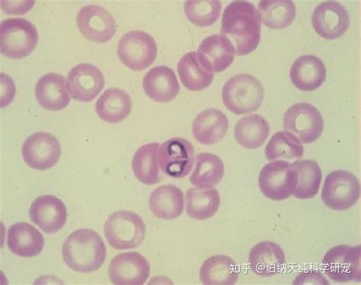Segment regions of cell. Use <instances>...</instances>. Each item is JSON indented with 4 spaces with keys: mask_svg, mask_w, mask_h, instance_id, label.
Instances as JSON below:
<instances>
[{
    "mask_svg": "<svg viewBox=\"0 0 361 285\" xmlns=\"http://www.w3.org/2000/svg\"><path fill=\"white\" fill-rule=\"evenodd\" d=\"M35 97L43 109L52 111L64 109L71 102L64 78L55 73L46 74L37 81Z\"/></svg>",
    "mask_w": 361,
    "mask_h": 285,
    "instance_id": "603a6c76",
    "label": "cell"
},
{
    "mask_svg": "<svg viewBox=\"0 0 361 285\" xmlns=\"http://www.w3.org/2000/svg\"><path fill=\"white\" fill-rule=\"evenodd\" d=\"M293 284H324L329 285L328 280L322 274L317 271L302 272L298 275Z\"/></svg>",
    "mask_w": 361,
    "mask_h": 285,
    "instance_id": "8d00e7d4",
    "label": "cell"
},
{
    "mask_svg": "<svg viewBox=\"0 0 361 285\" xmlns=\"http://www.w3.org/2000/svg\"><path fill=\"white\" fill-rule=\"evenodd\" d=\"M264 87L260 81L249 74L234 75L223 88L222 99L227 109L235 114L253 112L262 106Z\"/></svg>",
    "mask_w": 361,
    "mask_h": 285,
    "instance_id": "3957f363",
    "label": "cell"
},
{
    "mask_svg": "<svg viewBox=\"0 0 361 285\" xmlns=\"http://www.w3.org/2000/svg\"><path fill=\"white\" fill-rule=\"evenodd\" d=\"M360 186L358 178L347 170H336L325 180L322 191L324 204L334 211L348 210L359 201Z\"/></svg>",
    "mask_w": 361,
    "mask_h": 285,
    "instance_id": "52a82bcc",
    "label": "cell"
},
{
    "mask_svg": "<svg viewBox=\"0 0 361 285\" xmlns=\"http://www.w3.org/2000/svg\"><path fill=\"white\" fill-rule=\"evenodd\" d=\"M7 245L8 249L20 257L32 258L42 252L44 239L35 226L20 222L9 228Z\"/></svg>",
    "mask_w": 361,
    "mask_h": 285,
    "instance_id": "7402d4cb",
    "label": "cell"
},
{
    "mask_svg": "<svg viewBox=\"0 0 361 285\" xmlns=\"http://www.w3.org/2000/svg\"><path fill=\"white\" fill-rule=\"evenodd\" d=\"M117 54L120 61L134 71L149 68L157 56V46L154 37L140 30L123 35L118 46Z\"/></svg>",
    "mask_w": 361,
    "mask_h": 285,
    "instance_id": "ba28073f",
    "label": "cell"
},
{
    "mask_svg": "<svg viewBox=\"0 0 361 285\" xmlns=\"http://www.w3.org/2000/svg\"><path fill=\"white\" fill-rule=\"evenodd\" d=\"M261 23L259 11L252 4L234 1L224 9L221 35L231 40L237 55L245 56L260 43Z\"/></svg>",
    "mask_w": 361,
    "mask_h": 285,
    "instance_id": "6da1fadb",
    "label": "cell"
},
{
    "mask_svg": "<svg viewBox=\"0 0 361 285\" xmlns=\"http://www.w3.org/2000/svg\"><path fill=\"white\" fill-rule=\"evenodd\" d=\"M259 8L262 22L272 30H283L296 18V6L290 0H262Z\"/></svg>",
    "mask_w": 361,
    "mask_h": 285,
    "instance_id": "1f68e13d",
    "label": "cell"
},
{
    "mask_svg": "<svg viewBox=\"0 0 361 285\" xmlns=\"http://www.w3.org/2000/svg\"><path fill=\"white\" fill-rule=\"evenodd\" d=\"M142 88L152 100L165 103L176 98L180 85L173 69L159 66L147 72L142 80Z\"/></svg>",
    "mask_w": 361,
    "mask_h": 285,
    "instance_id": "d6986e66",
    "label": "cell"
},
{
    "mask_svg": "<svg viewBox=\"0 0 361 285\" xmlns=\"http://www.w3.org/2000/svg\"><path fill=\"white\" fill-rule=\"evenodd\" d=\"M180 82L189 90H202L212 83L214 74L206 71L197 59V52L185 54L178 63Z\"/></svg>",
    "mask_w": 361,
    "mask_h": 285,
    "instance_id": "836d02e7",
    "label": "cell"
},
{
    "mask_svg": "<svg viewBox=\"0 0 361 285\" xmlns=\"http://www.w3.org/2000/svg\"><path fill=\"white\" fill-rule=\"evenodd\" d=\"M184 194L172 185L160 186L150 195L149 205L154 215L163 220H174L184 211Z\"/></svg>",
    "mask_w": 361,
    "mask_h": 285,
    "instance_id": "d4e9b609",
    "label": "cell"
},
{
    "mask_svg": "<svg viewBox=\"0 0 361 285\" xmlns=\"http://www.w3.org/2000/svg\"><path fill=\"white\" fill-rule=\"evenodd\" d=\"M224 176V165L220 157L202 153L195 159V167L190 182L198 188H212L219 184Z\"/></svg>",
    "mask_w": 361,
    "mask_h": 285,
    "instance_id": "d6a6232c",
    "label": "cell"
},
{
    "mask_svg": "<svg viewBox=\"0 0 361 285\" xmlns=\"http://www.w3.org/2000/svg\"><path fill=\"white\" fill-rule=\"evenodd\" d=\"M22 153L28 166L47 170L59 163L62 149L59 140L50 133L37 132L25 140Z\"/></svg>",
    "mask_w": 361,
    "mask_h": 285,
    "instance_id": "8fae6325",
    "label": "cell"
},
{
    "mask_svg": "<svg viewBox=\"0 0 361 285\" xmlns=\"http://www.w3.org/2000/svg\"><path fill=\"white\" fill-rule=\"evenodd\" d=\"M221 196L216 188H190L186 193L188 215L197 221L212 217L219 209Z\"/></svg>",
    "mask_w": 361,
    "mask_h": 285,
    "instance_id": "f1b7e54d",
    "label": "cell"
},
{
    "mask_svg": "<svg viewBox=\"0 0 361 285\" xmlns=\"http://www.w3.org/2000/svg\"><path fill=\"white\" fill-rule=\"evenodd\" d=\"M259 185L262 193L271 200H286L292 195L294 188L291 164L277 160L265 165L259 174Z\"/></svg>",
    "mask_w": 361,
    "mask_h": 285,
    "instance_id": "7c38bea8",
    "label": "cell"
},
{
    "mask_svg": "<svg viewBox=\"0 0 361 285\" xmlns=\"http://www.w3.org/2000/svg\"><path fill=\"white\" fill-rule=\"evenodd\" d=\"M222 4L218 0H188L184 6L188 20L199 27L214 25L219 18Z\"/></svg>",
    "mask_w": 361,
    "mask_h": 285,
    "instance_id": "d590c367",
    "label": "cell"
},
{
    "mask_svg": "<svg viewBox=\"0 0 361 285\" xmlns=\"http://www.w3.org/2000/svg\"><path fill=\"white\" fill-rule=\"evenodd\" d=\"M360 245H339L330 249L322 265L327 277L336 283L360 282Z\"/></svg>",
    "mask_w": 361,
    "mask_h": 285,
    "instance_id": "9c48e42d",
    "label": "cell"
},
{
    "mask_svg": "<svg viewBox=\"0 0 361 285\" xmlns=\"http://www.w3.org/2000/svg\"><path fill=\"white\" fill-rule=\"evenodd\" d=\"M104 236L114 249H135L144 241L146 225L136 213L118 211L111 214L104 224Z\"/></svg>",
    "mask_w": 361,
    "mask_h": 285,
    "instance_id": "5b68a950",
    "label": "cell"
},
{
    "mask_svg": "<svg viewBox=\"0 0 361 285\" xmlns=\"http://www.w3.org/2000/svg\"><path fill=\"white\" fill-rule=\"evenodd\" d=\"M312 24L322 39L335 40L346 33L350 22L343 6L335 1H327L315 8L312 16Z\"/></svg>",
    "mask_w": 361,
    "mask_h": 285,
    "instance_id": "5bb4252c",
    "label": "cell"
},
{
    "mask_svg": "<svg viewBox=\"0 0 361 285\" xmlns=\"http://www.w3.org/2000/svg\"><path fill=\"white\" fill-rule=\"evenodd\" d=\"M37 43L39 32L25 18H8L0 25V49L6 58L25 59L35 51Z\"/></svg>",
    "mask_w": 361,
    "mask_h": 285,
    "instance_id": "277c9868",
    "label": "cell"
},
{
    "mask_svg": "<svg viewBox=\"0 0 361 285\" xmlns=\"http://www.w3.org/2000/svg\"><path fill=\"white\" fill-rule=\"evenodd\" d=\"M158 162L163 173L169 177L185 178L192 169L195 148L185 138H171L159 149Z\"/></svg>",
    "mask_w": 361,
    "mask_h": 285,
    "instance_id": "30bf717a",
    "label": "cell"
},
{
    "mask_svg": "<svg viewBox=\"0 0 361 285\" xmlns=\"http://www.w3.org/2000/svg\"><path fill=\"white\" fill-rule=\"evenodd\" d=\"M77 24L85 39L99 44L108 42L116 32L111 14L97 5L82 7L78 14Z\"/></svg>",
    "mask_w": 361,
    "mask_h": 285,
    "instance_id": "4fadbf2b",
    "label": "cell"
},
{
    "mask_svg": "<svg viewBox=\"0 0 361 285\" xmlns=\"http://www.w3.org/2000/svg\"><path fill=\"white\" fill-rule=\"evenodd\" d=\"M286 262L281 247L271 241H262L253 246L249 256L251 270L260 277L277 274Z\"/></svg>",
    "mask_w": 361,
    "mask_h": 285,
    "instance_id": "44dd1931",
    "label": "cell"
},
{
    "mask_svg": "<svg viewBox=\"0 0 361 285\" xmlns=\"http://www.w3.org/2000/svg\"><path fill=\"white\" fill-rule=\"evenodd\" d=\"M283 128L301 144L317 141L324 130V120L319 111L307 102L294 104L284 114Z\"/></svg>",
    "mask_w": 361,
    "mask_h": 285,
    "instance_id": "8992f818",
    "label": "cell"
},
{
    "mask_svg": "<svg viewBox=\"0 0 361 285\" xmlns=\"http://www.w3.org/2000/svg\"><path fill=\"white\" fill-rule=\"evenodd\" d=\"M150 274L147 260L136 252L123 253L114 258L109 268V277L115 285H142Z\"/></svg>",
    "mask_w": 361,
    "mask_h": 285,
    "instance_id": "9a60e30c",
    "label": "cell"
},
{
    "mask_svg": "<svg viewBox=\"0 0 361 285\" xmlns=\"http://www.w3.org/2000/svg\"><path fill=\"white\" fill-rule=\"evenodd\" d=\"M270 133L269 123L259 115L247 116L237 121L234 135L238 144L247 149L264 145Z\"/></svg>",
    "mask_w": 361,
    "mask_h": 285,
    "instance_id": "f546056e",
    "label": "cell"
},
{
    "mask_svg": "<svg viewBox=\"0 0 361 285\" xmlns=\"http://www.w3.org/2000/svg\"><path fill=\"white\" fill-rule=\"evenodd\" d=\"M30 215L31 221L47 234L59 232L66 222V207L60 198L45 195L32 202Z\"/></svg>",
    "mask_w": 361,
    "mask_h": 285,
    "instance_id": "ac0fdd59",
    "label": "cell"
},
{
    "mask_svg": "<svg viewBox=\"0 0 361 285\" xmlns=\"http://www.w3.org/2000/svg\"><path fill=\"white\" fill-rule=\"evenodd\" d=\"M229 122L224 114L216 109H207L195 118L192 132L195 139L204 145H213L226 135Z\"/></svg>",
    "mask_w": 361,
    "mask_h": 285,
    "instance_id": "cb8c5ba5",
    "label": "cell"
},
{
    "mask_svg": "<svg viewBox=\"0 0 361 285\" xmlns=\"http://www.w3.org/2000/svg\"><path fill=\"white\" fill-rule=\"evenodd\" d=\"M294 175V188L292 195L298 199L314 198L321 186L322 170L314 160H298L291 164Z\"/></svg>",
    "mask_w": 361,
    "mask_h": 285,
    "instance_id": "484cf974",
    "label": "cell"
},
{
    "mask_svg": "<svg viewBox=\"0 0 361 285\" xmlns=\"http://www.w3.org/2000/svg\"><path fill=\"white\" fill-rule=\"evenodd\" d=\"M326 74V66L318 56L303 55L293 62L290 79L300 90L313 91L324 83Z\"/></svg>",
    "mask_w": 361,
    "mask_h": 285,
    "instance_id": "ffe728a7",
    "label": "cell"
},
{
    "mask_svg": "<svg viewBox=\"0 0 361 285\" xmlns=\"http://www.w3.org/2000/svg\"><path fill=\"white\" fill-rule=\"evenodd\" d=\"M235 50L230 40L223 35L209 36L199 46L197 56L199 62L208 72L220 73L233 63Z\"/></svg>",
    "mask_w": 361,
    "mask_h": 285,
    "instance_id": "e0dca14e",
    "label": "cell"
},
{
    "mask_svg": "<svg viewBox=\"0 0 361 285\" xmlns=\"http://www.w3.org/2000/svg\"><path fill=\"white\" fill-rule=\"evenodd\" d=\"M63 258L68 267L80 273H91L102 267L107 250L101 236L90 229L73 232L65 241Z\"/></svg>",
    "mask_w": 361,
    "mask_h": 285,
    "instance_id": "7a4b0ae2",
    "label": "cell"
},
{
    "mask_svg": "<svg viewBox=\"0 0 361 285\" xmlns=\"http://www.w3.org/2000/svg\"><path fill=\"white\" fill-rule=\"evenodd\" d=\"M159 142H151L140 147L133 157V172L142 184L153 186L159 182Z\"/></svg>",
    "mask_w": 361,
    "mask_h": 285,
    "instance_id": "4dcf8cb0",
    "label": "cell"
},
{
    "mask_svg": "<svg viewBox=\"0 0 361 285\" xmlns=\"http://www.w3.org/2000/svg\"><path fill=\"white\" fill-rule=\"evenodd\" d=\"M264 153L270 161L288 160L301 158L304 148L295 137L285 131L275 133L266 146Z\"/></svg>",
    "mask_w": 361,
    "mask_h": 285,
    "instance_id": "e575fe53",
    "label": "cell"
},
{
    "mask_svg": "<svg viewBox=\"0 0 361 285\" xmlns=\"http://www.w3.org/2000/svg\"><path fill=\"white\" fill-rule=\"evenodd\" d=\"M131 109L132 102L128 93L118 88L104 91L96 104L99 117L110 123H118L126 119Z\"/></svg>",
    "mask_w": 361,
    "mask_h": 285,
    "instance_id": "83f0119b",
    "label": "cell"
},
{
    "mask_svg": "<svg viewBox=\"0 0 361 285\" xmlns=\"http://www.w3.org/2000/svg\"><path fill=\"white\" fill-rule=\"evenodd\" d=\"M238 265L229 256L217 255L207 259L200 269L204 285H233L238 281Z\"/></svg>",
    "mask_w": 361,
    "mask_h": 285,
    "instance_id": "4316f807",
    "label": "cell"
},
{
    "mask_svg": "<svg viewBox=\"0 0 361 285\" xmlns=\"http://www.w3.org/2000/svg\"><path fill=\"white\" fill-rule=\"evenodd\" d=\"M3 11L8 14H23L30 11L35 1L6 2L2 1Z\"/></svg>",
    "mask_w": 361,
    "mask_h": 285,
    "instance_id": "74e56055",
    "label": "cell"
},
{
    "mask_svg": "<svg viewBox=\"0 0 361 285\" xmlns=\"http://www.w3.org/2000/svg\"><path fill=\"white\" fill-rule=\"evenodd\" d=\"M104 87L102 73L91 63L75 66L66 79V87L71 97L82 102H90L96 99Z\"/></svg>",
    "mask_w": 361,
    "mask_h": 285,
    "instance_id": "2e32d148",
    "label": "cell"
}]
</instances>
